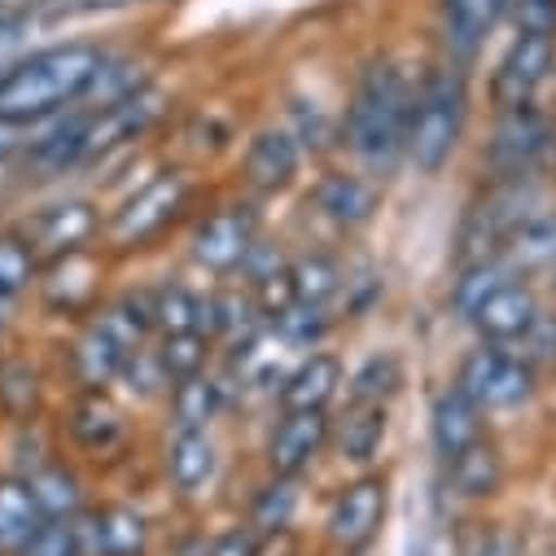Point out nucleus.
Returning <instances> with one entry per match:
<instances>
[{"mask_svg":"<svg viewBox=\"0 0 556 556\" xmlns=\"http://www.w3.org/2000/svg\"><path fill=\"white\" fill-rule=\"evenodd\" d=\"M412 97H416V75L403 71L394 58L372 53L368 62H359L338 127H342V150L364 167V176L386 180L403 167Z\"/></svg>","mask_w":556,"mask_h":556,"instance_id":"obj_1","label":"nucleus"},{"mask_svg":"<svg viewBox=\"0 0 556 556\" xmlns=\"http://www.w3.org/2000/svg\"><path fill=\"white\" fill-rule=\"evenodd\" d=\"M101 58L105 49L97 40H62L18 58L0 71V123L36 127L71 114L84 101Z\"/></svg>","mask_w":556,"mask_h":556,"instance_id":"obj_2","label":"nucleus"},{"mask_svg":"<svg viewBox=\"0 0 556 556\" xmlns=\"http://www.w3.org/2000/svg\"><path fill=\"white\" fill-rule=\"evenodd\" d=\"M469 71L452 62H434L416 75V97H412V123H407V154L403 163L416 176H443L465 141L469 127Z\"/></svg>","mask_w":556,"mask_h":556,"instance_id":"obj_3","label":"nucleus"},{"mask_svg":"<svg viewBox=\"0 0 556 556\" xmlns=\"http://www.w3.org/2000/svg\"><path fill=\"white\" fill-rule=\"evenodd\" d=\"M193 176L180 167H163L154 172L146 185H136L110 215H105V250L114 254H131V250H146L150 241L167 237L189 211H193Z\"/></svg>","mask_w":556,"mask_h":556,"instance_id":"obj_4","label":"nucleus"},{"mask_svg":"<svg viewBox=\"0 0 556 556\" xmlns=\"http://www.w3.org/2000/svg\"><path fill=\"white\" fill-rule=\"evenodd\" d=\"M491 180H552L556 172V118L543 101L491 110V136L482 146Z\"/></svg>","mask_w":556,"mask_h":556,"instance_id":"obj_5","label":"nucleus"},{"mask_svg":"<svg viewBox=\"0 0 556 556\" xmlns=\"http://www.w3.org/2000/svg\"><path fill=\"white\" fill-rule=\"evenodd\" d=\"M172 92L163 84H141L136 92H127L123 101L105 105V110H84V136H79V167H101L127 150H136L150 131L163 127V118L172 114Z\"/></svg>","mask_w":556,"mask_h":556,"instance_id":"obj_6","label":"nucleus"},{"mask_svg":"<svg viewBox=\"0 0 556 556\" xmlns=\"http://www.w3.org/2000/svg\"><path fill=\"white\" fill-rule=\"evenodd\" d=\"M486 416H513L526 412L539 399V372L521 359L517 346H495V342H478L473 351H465L456 377H452Z\"/></svg>","mask_w":556,"mask_h":556,"instance_id":"obj_7","label":"nucleus"},{"mask_svg":"<svg viewBox=\"0 0 556 556\" xmlns=\"http://www.w3.org/2000/svg\"><path fill=\"white\" fill-rule=\"evenodd\" d=\"M386 513H390V478L377 469H364L338 486V495L325 513V543L338 556L372 552L381 539Z\"/></svg>","mask_w":556,"mask_h":556,"instance_id":"obj_8","label":"nucleus"},{"mask_svg":"<svg viewBox=\"0 0 556 556\" xmlns=\"http://www.w3.org/2000/svg\"><path fill=\"white\" fill-rule=\"evenodd\" d=\"M556 79V36L543 31H513L504 53L495 58L486 75V101L491 110L543 101V88Z\"/></svg>","mask_w":556,"mask_h":556,"instance_id":"obj_9","label":"nucleus"},{"mask_svg":"<svg viewBox=\"0 0 556 556\" xmlns=\"http://www.w3.org/2000/svg\"><path fill=\"white\" fill-rule=\"evenodd\" d=\"M36 294H40V307L53 320L84 325L105 303V254L92 245V250H79V254L45 263L40 281H36Z\"/></svg>","mask_w":556,"mask_h":556,"instance_id":"obj_10","label":"nucleus"},{"mask_svg":"<svg viewBox=\"0 0 556 556\" xmlns=\"http://www.w3.org/2000/svg\"><path fill=\"white\" fill-rule=\"evenodd\" d=\"M258 241V215L250 202H224L206 211L189 232V258L211 276H241L245 254Z\"/></svg>","mask_w":556,"mask_h":556,"instance_id":"obj_11","label":"nucleus"},{"mask_svg":"<svg viewBox=\"0 0 556 556\" xmlns=\"http://www.w3.org/2000/svg\"><path fill=\"white\" fill-rule=\"evenodd\" d=\"M101 232H105V215H101V202H92V198H58V202H45V206L31 211V219L23 228V237L40 254V263H53V258L92 250L101 241Z\"/></svg>","mask_w":556,"mask_h":556,"instance_id":"obj_12","label":"nucleus"},{"mask_svg":"<svg viewBox=\"0 0 556 556\" xmlns=\"http://www.w3.org/2000/svg\"><path fill=\"white\" fill-rule=\"evenodd\" d=\"M333 416L329 412H281L267 434L263 465L271 478H307L316 460L329 452Z\"/></svg>","mask_w":556,"mask_h":556,"instance_id":"obj_13","label":"nucleus"},{"mask_svg":"<svg viewBox=\"0 0 556 556\" xmlns=\"http://www.w3.org/2000/svg\"><path fill=\"white\" fill-rule=\"evenodd\" d=\"M66 439L88 460H118L131 443L127 412L110 399V390H75L66 407Z\"/></svg>","mask_w":556,"mask_h":556,"instance_id":"obj_14","label":"nucleus"},{"mask_svg":"<svg viewBox=\"0 0 556 556\" xmlns=\"http://www.w3.org/2000/svg\"><path fill=\"white\" fill-rule=\"evenodd\" d=\"M75 530H79L84 556H150L154 552V526L131 504H88L75 517Z\"/></svg>","mask_w":556,"mask_h":556,"instance_id":"obj_15","label":"nucleus"},{"mask_svg":"<svg viewBox=\"0 0 556 556\" xmlns=\"http://www.w3.org/2000/svg\"><path fill=\"white\" fill-rule=\"evenodd\" d=\"M434 23H439L443 62L473 71L486 40L504 23V5L500 0H434Z\"/></svg>","mask_w":556,"mask_h":556,"instance_id":"obj_16","label":"nucleus"},{"mask_svg":"<svg viewBox=\"0 0 556 556\" xmlns=\"http://www.w3.org/2000/svg\"><path fill=\"white\" fill-rule=\"evenodd\" d=\"M303 163H307V154H303V146L290 136V127L286 123H267V127H258L250 141H245L241 176H245V185L254 193L276 198V193H290L299 185Z\"/></svg>","mask_w":556,"mask_h":556,"instance_id":"obj_17","label":"nucleus"},{"mask_svg":"<svg viewBox=\"0 0 556 556\" xmlns=\"http://www.w3.org/2000/svg\"><path fill=\"white\" fill-rule=\"evenodd\" d=\"M307 202L333 228L359 232L381 215V185L372 176H364V172H325V176H316Z\"/></svg>","mask_w":556,"mask_h":556,"instance_id":"obj_18","label":"nucleus"},{"mask_svg":"<svg viewBox=\"0 0 556 556\" xmlns=\"http://www.w3.org/2000/svg\"><path fill=\"white\" fill-rule=\"evenodd\" d=\"M342 386H346V368H342V359L333 355V351H303L294 364H290V372H286V381L276 386V412H329L333 407V399L342 394Z\"/></svg>","mask_w":556,"mask_h":556,"instance_id":"obj_19","label":"nucleus"},{"mask_svg":"<svg viewBox=\"0 0 556 556\" xmlns=\"http://www.w3.org/2000/svg\"><path fill=\"white\" fill-rule=\"evenodd\" d=\"M486 421H491V416L456 381H447L434 394V403H430V443H434V456L443 465H452L456 456H465L469 447H478L486 439Z\"/></svg>","mask_w":556,"mask_h":556,"instance_id":"obj_20","label":"nucleus"},{"mask_svg":"<svg viewBox=\"0 0 556 556\" xmlns=\"http://www.w3.org/2000/svg\"><path fill=\"white\" fill-rule=\"evenodd\" d=\"M127 346L97 320L75 325V338L66 346V377L75 390H110L118 386L123 368H127Z\"/></svg>","mask_w":556,"mask_h":556,"instance_id":"obj_21","label":"nucleus"},{"mask_svg":"<svg viewBox=\"0 0 556 556\" xmlns=\"http://www.w3.org/2000/svg\"><path fill=\"white\" fill-rule=\"evenodd\" d=\"M219 473V443L211 430H172L163 447V478L172 495L180 500H202L215 486Z\"/></svg>","mask_w":556,"mask_h":556,"instance_id":"obj_22","label":"nucleus"},{"mask_svg":"<svg viewBox=\"0 0 556 556\" xmlns=\"http://www.w3.org/2000/svg\"><path fill=\"white\" fill-rule=\"evenodd\" d=\"M390 439V403H351L342 407V416H333V439L329 447L338 452L342 465L351 469H372L386 452Z\"/></svg>","mask_w":556,"mask_h":556,"instance_id":"obj_23","label":"nucleus"},{"mask_svg":"<svg viewBox=\"0 0 556 556\" xmlns=\"http://www.w3.org/2000/svg\"><path fill=\"white\" fill-rule=\"evenodd\" d=\"M539 312H543L539 286H530V281H508V286H500V290L482 303V312L473 316L469 329L478 333V342L517 346V342L530 333V325L539 320Z\"/></svg>","mask_w":556,"mask_h":556,"instance_id":"obj_24","label":"nucleus"},{"mask_svg":"<svg viewBox=\"0 0 556 556\" xmlns=\"http://www.w3.org/2000/svg\"><path fill=\"white\" fill-rule=\"evenodd\" d=\"M504 267L517 276V281H556V206L530 215L526 224H517L500 250Z\"/></svg>","mask_w":556,"mask_h":556,"instance_id":"obj_25","label":"nucleus"},{"mask_svg":"<svg viewBox=\"0 0 556 556\" xmlns=\"http://www.w3.org/2000/svg\"><path fill=\"white\" fill-rule=\"evenodd\" d=\"M232 386H237V377L228 368H224V377L198 372L189 381H176L167 390V421H172V430H211V421L232 403Z\"/></svg>","mask_w":556,"mask_h":556,"instance_id":"obj_26","label":"nucleus"},{"mask_svg":"<svg viewBox=\"0 0 556 556\" xmlns=\"http://www.w3.org/2000/svg\"><path fill=\"white\" fill-rule=\"evenodd\" d=\"M443 469H447L452 495L465 500V504H486V500H495V495L504 491V482H508L504 452H500L491 439H482L478 447H469L465 456H456V460L443 465Z\"/></svg>","mask_w":556,"mask_h":556,"instance_id":"obj_27","label":"nucleus"},{"mask_svg":"<svg viewBox=\"0 0 556 556\" xmlns=\"http://www.w3.org/2000/svg\"><path fill=\"white\" fill-rule=\"evenodd\" d=\"M45 521L49 517H45L27 473H0V556H18Z\"/></svg>","mask_w":556,"mask_h":556,"instance_id":"obj_28","label":"nucleus"},{"mask_svg":"<svg viewBox=\"0 0 556 556\" xmlns=\"http://www.w3.org/2000/svg\"><path fill=\"white\" fill-rule=\"evenodd\" d=\"M45 403V377L31 355L5 351L0 355V416L14 426H36Z\"/></svg>","mask_w":556,"mask_h":556,"instance_id":"obj_29","label":"nucleus"},{"mask_svg":"<svg viewBox=\"0 0 556 556\" xmlns=\"http://www.w3.org/2000/svg\"><path fill=\"white\" fill-rule=\"evenodd\" d=\"M154 325L159 333H211V294L185 281L154 286Z\"/></svg>","mask_w":556,"mask_h":556,"instance_id":"obj_30","label":"nucleus"},{"mask_svg":"<svg viewBox=\"0 0 556 556\" xmlns=\"http://www.w3.org/2000/svg\"><path fill=\"white\" fill-rule=\"evenodd\" d=\"M508 281H517V276L504 267L500 254H495V258H478V263H460V267H456V281H452V294H447L456 320H460V325H473V316L482 312V303H486L500 286H508Z\"/></svg>","mask_w":556,"mask_h":556,"instance_id":"obj_31","label":"nucleus"},{"mask_svg":"<svg viewBox=\"0 0 556 556\" xmlns=\"http://www.w3.org/2000/svg\"><path fill=\"white\" fill-rule=\"evenodd\" d=\"M303 508V478H271L254 491L250 508H245V526L254 534H276V530H290L294 517Z\"/></svg>","mask_w":556,"mask_h":556,"instance_id":"obj_32","label":"nucleus"},{"mask_svg":"<svg viewBox=\"0 0 556 556\" xmlns=\"http://www.w3.org/2000/svg\"><path fill=\"white\" fill-rule=\"evenodd\" d=\"M45 517H62V521H75L84 508H88V495H84V482L75 469L58 465V460H40L31 473H27Z\"/></svg>","mask_w":556,"mask_h":556,"instance_id":"obj_33","label":"nucleus"},{"mask_svg":"<svg viewBox=\"0 0 556 556\" xmlns=\"http://www.w3.org/2000/svg\"><path fill=\"white\" fill-rule=\"evenodd\" d=\"M290 276H294L299 303H312V307H333L342 286H346V267L333 254H325V250L290 258Z\"/></svg>","mask_w":556,"mask_h":556,"instance_id":"obj_34","label":"nucleus"},{"mask_svg":"<svg viewBox=\"0 0 556 556\" xmlns=\"http://www.w3.org/2000/svg\"><path fill=\"white\" fill-rule=\"evenodd\" d=\"M286 127L290 136L303 146L307 159H320L329 150L342 146V127H338V114H329L316 97H290V110H286Z\"/></svg>","mask_w":556,"mask_h":556,"instance_id":"obj_35","label":"nucleus"},{"mask_svg":"<svg viewBox=\"0 0 556 556\" xmlns=\"http://www.w3.org/2000/svg\"><path fill=\"white\" fill-rule=\"evenodd\" d=\"M141 84H150L141 58H136V53H110L105 49V58H101V66H97V75H92V84H88V92H84L79 105L84 110H105V105L123 101L127 92H136Z\"/></svg>","mask_w":556,"mask_h":556,"instance_id":"obj_36","label":"nucleus"},{"mask_svg":"<svg viewBox=\"0 0 556 556\" xmlns=\"http://www.w3.org/2000/svg\"><path fill=\"white\" fill-rule=\"evenodd\" d=\"M40 267L45 263L23 232H0V299L18 303L23 294H31L40 281Z\"/></svg>","mask_w":556,"mask_h":556,"instance_id":"obj_37","label":"nucleus"},{"mask_svg":"<svg viewBox=\"0 0 556 556\" xmlns=\"http://www.w3.org/2000/svg\"><path fill=\"white\" fill-rule=\"evenodd\" d=\"M211 351H215L211 333H159V342H154V355L172 386L189 381L198 372H211Z\"/></svg>","mask_w":556,"mask_h":556,"instance_id":"obj_38","label":"nucleus"},{"mask_svg":"<svg viewBox=\"0 0 556 556\" xmlns=\"http://www.w3.org/2000/svg\"><path fill=\"white\" fill-rule=\"evenodd\" d=\"M403 390V359L394 351L368 355L351 377H346V399L351 403H390Z\"/></svg>","mask_w":556,"mask_h":556,"instance_id":"obj_39","label":"nucleus"},{"mask_svg":"<svg viewBox=\"0 0 556 556\" xmlns=\"http://www.w3.org/2000/svg\"><path fill=\"white\" fill-rule=\"evenodd\" d=\"M276 333H281L294 351H316L333 329H338V312L333 307H312V303H294L281 320L271 325Z\"/></svg>","mask_w":556,"mask_h":556,"instance_id":"obj_40","label":"nucleus"},{"mask_svg":"<svg viewBox=\"0 0 556 556\" xmlns=\"http://www.w3.org/2000/svg\"><path fill=\"white\" fill-rule=\"evenodd\" d=\"M180 0H58L45 14L49 23H88V18H114V14H136V10H167Z\"/></svg>","mask_w":556,"mask_h":556,"instance_id":"obj_41","label":"nucleus"},{"mask_svg":"<svg viewBox=\"0 0 556 556\" xmlns=\"http://www.w3.org/2000/svg\"><path fill=\"white\" fill-rule=\"evenodd\" d=\"M517 351H521V359L539 372V381H543V377H556V307H543V312H539V320H534L530 333L517 342Z\"/></svg>","mask_w":556,"mask_h":556,"instance_id":"obj_42","label":"nucleus"},{"mask_svg":"<svg viewBox=\"0 0 556 556\" xmlns=\"http://www.w3.org/2000/svg\"><path fill=\"white\" fill-rule=\"evenodd\" d=\"M118 386H127L131 394H141V399H154V394L167 399V390H172V381H167V372H163L154 346H141V351L127 355V368H123Z\"/></svg>","mask_w":556,"mask_h":556,"instance_id":"obj_43","label":"nucleus"},{"mask_svg":"<svg viewBox=\"0 0 556 556\" xmlns=\"http://www.w3.org/2000/svg\"><path fill=\"white\" fill-rule=\"evenodd\" d=\"M18 556H84V552H79V530H75V521L49 517V521L31 534V543H27Z\"/></svg>","mask_w":556,"mask_h":556,"instance_id":"obj_44","label":"nucleus"},{"mask_svg":"<svg viewBox=\"0 0 556 556\" xmlns=\"http://www.w3.org/2000/svg\"><path fill=\"white\" fill-rule=\"evenodd\" d=\"M504 23L513 31H543L556 36V0H500Z\"/></svg>","mask_w":556,"mask_h":556,"instance_id":"obj_45","label":"nucleus"},{"mask_svg":"<svg viewBox=\"0 0 556 556\" xmlns=\"http://www.w3.org/2000/svg\"><path fill=\"white\" fill-rule=\"evenodd\" d=\"M206 556H258V534L241 521L224 534H211V552Z\"/></svg>","mask_w":556,"mask_h":556,"instance_id":"obj_46","label":"nucleus"},{"mask_svg":"<svg viewBox=\"0 0 556 556\" xmlns=\"http://www.w3.org/2000/svg\"><path fill=\"white\" fill-rule=\"evenodd\" d=\"M473 556H521V539L508 526H491L473 539Z\"/></svg>","mask_w":556,"mask_h":556,"instance_id":"obj_47","label":"nucleus"},{"mask_svg":"<svg viewBox=\"0 0 556 556\" xmlns=\"http://www.w3.org/2000/svg\"><path fill=\"white\" fill-rule=\"evenodd\" d=\"M258 556H303L294 526L290 530H276V534H258Z\"/></svg>","mask_w":556,"mask_h":556,"instance_id":"obj_48","label":"nucleus"},{"mask_svg":"<svg viewBox=\"0 0 556 556\" xmlns=\"http://www.w3.org/2000/svg\"><path fill=\"white\" fill-rule=\"evenodd\" d=\"M460 556H473V543H469V547H465V552H460Z\"/></svg>","mask_w":556,"mask_h":556,"instance_id":"obj_49","label":"nucleus"},{"mask_svg":"<svg viewBox=\"0 0 556 556\" xmlns=\"http://www.w3.org/2000/svg\"><path fill=\"white\" fill-rule=\"evenodd\" d=\"M355 556H372V552H355Z\"/></svg>","mask_w":556,"mask_h":556,"instance_id":"obj_50","label":"nucleus"},{"mask_svg":"<svg viewBox=\"0 0 556 556\" xmlns=\"http://www.w3.org/2000/svg\"><path fill=\"white\" fill-rule=\"evenodd\" d=\"M0 5H5V0H0Z\"/></svg>","mask_w":556,"mask_h":556,"instance_id":"obj_51","label":"nucleus"}]
</instances>
